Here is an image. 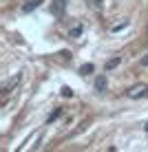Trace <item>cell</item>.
<instances>
[{"label":"cell","instance_id":"6da1fadb","mask_svg":"<svg viewBox=\"0 0 148 152\" xmlns=\"http://www.w3.org/2000/svg\"><path fill=\"white\" fill-rule=\"evenodd\" d=\"M22 82V73H18V75H13L11 80H9L7 84H4V88H2V93H4V97H2V104H7V99H9V95H11V91L15 86H18V84Z\"/></svg>","mask_w":148,"mask_h":152},{"label":"cell","instance_id":"277c9868","mask_svg":"<svg viewBox=\"0 0 148 152\" xmlns=\"http://www.w3.org/2000/svg\"><path fill=\"white\" fill-rule=\"evenodd\" d=\"M42 2H44V0H29L27 4H22V11H24V13H31L33 9H38Z\"/></svg>","mask_w":148,"mask_h":152},{"label":"cell","instance_id":"3957f363","mask_svg":"<svg viewBox=\"0 0 148 152\" xmlns=\"http://www.w3.org/2000/svg\"><path fill=\"white\" fill-rule=\"evenodd\" d=\"M66 2L68 0H53V4H51V13L55 15V18H62L66 11Z\"/></svg>","mask_w":148,"mask_h":152},{"label":"cell","instance_id":"5b68a950","mask_svg":"<svg viewBox=\"0 0 148 152\" xmlns=\"http://www.w3.org/2000/svg\"><path fill=\"white\" fill-rule=\"evenodd\" d=\"M106 77H104V75H99L97 77V80H95V91H97V93H104V91H106Z\"/></svg>","mask_w":148,"mask_h":152},{"label":"cell","instance_id":"7a4b0ae2","mask_svg":"<svg viewBox=\"0 0 148 152\" xmlns=\"http://www.w3.org/2000/svg\"><path fill=\"white\" fill-rule=\"evenodd\" d=\"M126 95H128L130 99L144 97V95H148V86H146V84H135V86H130L128 91H126Z\"/></svg>","mask_w":148,"mask_h":152},{"label":"cell","instance_id":"4fadbf2b","mask_svg":"<svg viewBox=\"0 0 148 152\" xmlns=\"http://www.w3.org/2000/svg\"><path fill=\"white\" fill-rule=\"evenodd\" d=\"M141 66H148V55H146V57H141Z\"/></svg>","mask_w":148,"mask_h":152},{"label":"cell","instance_id":"9c48e42d","mask_svg":"<svg viewBox=\"0 0 148 152\" xmlns=\"http://www.w3.org/2000/svg\"><path fill=\"white\" fill-rule=\"evenodd\" d=\"M93 69H95L93 64H84V66H80V73L82 75H88V73H93Z\"/></svg>","mask_w":148,"mask_h":152},{"label":"cell","instance_id":"8fae6325","mask_svg":"<svg viewBox=\"0 0 148 152\" xmlns=\"http://www.w3.org/2000/svg\"><path fill=\"white\" fill-rule=\"evenodd\" d=\"M62 97H73V91L68 86H62Z\"/></svg>","mask_w":148,"mask_h":152},{"label":"cell","instance_id":"30bf717a","mask_svg":"<svg viewBox=\"0 0 148 152\" xmlns=\"http://www.w3.org/2000/svg\"><path fill=\"white\" fill-rule=\"evenodd\" d=\"M128 27V20H121L119 24H115V27H110V31H121V29H126Z\"/></svg>","mask_w":148,"mask_h":152},{"label":"cell","instance_id":"5bb4252c","mask_svg":"<svg viewBox=\"0 0 148 152\" xmlns=\"http://www.w3.org/2000/svg\"><path fill=\"white\" fill-rule=\"evenodd\" d=\"M144 130H146V132H148V124H146V126H144Z\"/></svg>","mask_w":148,"mask_h":152},{"label":"cell","instance_id":"ba28073f","mask_svg":"<svg viewBox=\"0 0 148 152\" xmlns=\"http://www.w3.org/2000/svg\"><path fill=\"white\" fill-rule=\"evenodd\" d=\"M60 115H62V110H60V108H55V110H53V113H51V115H49V117H46V124H53V121H55V119H57V117H60Z\"/></svg>","mask_w":148,"mask_h":152},{"label":"cell","instance_id":"52a82bcc","mask_svg":"<svg viewBox=\"0 0 148 152\" xmlns=\"http://www.w3.org/2000/svg\"><path fill=\"white\" fill-rule=\"evenodd\" d=\"M119 62H121V57H117V55H115V57H110V60L106 62V71H110V69H115V66H117Z\"/></svg>","mask_w":148,"mask_h":152},{"label":"cell","instance_id":"8992f818","mask_svg":"<svg viewBox=\"0 0 148 152\" xmlns=\"http://www.w3.org/2000/svg\"><path fill=\"white\" fill-rule=\"evenodd\" d=\"M82 31H84V27H82V24H75V27H73L71 31H68V35H71V38H80V35H82Z\"/></svg>","mask_w":148,"mask_h":152},{"label":"cell","instance_id":"7c38bea8","mask_svg":"<svg viewBox=\"0 0 148 152\" xmlns=\"http://www.w3.org/2000/svg\"><path fill=\"white\" fill-rule=\"evenodd\" d=\"M91 2H93V7H102V2H104V0H91Z\"/></svg>","mask_w":148,"mask_h":152}]
</instances>
